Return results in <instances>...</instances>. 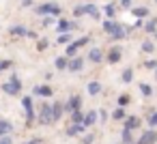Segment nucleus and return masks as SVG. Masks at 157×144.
Returning <instances> with one entry per match:
<instances>
[{
	"mask_svg": "<svg viewBox=\"0 0 157 144\" xmlns=\"http://www.w3.org/2000/svg\"><path fill=\"white\" fill-rule=\"evenodd\" d=\"M103 30L110 35V39L112 41H123V39H127V35H129V30L125 28V26H121L118 22H116V17H108V20H103Z\"/></svg>",
	"mask_w": 157,
	"mask_h": 144,
	"instance_id": "1",
	"label": "nucleus"
},
{
	"mask_svg": "<svg viewBox=\"0 0 157 144\" xmlns=\"http://www.w3.org/2000/svg\"><path fill=\"white\" fill-rule=\"evenodd\" d=\"M0 88H2L7 95H20V90H22V82H20V78H17L15 73H11V80L5 82Z\"/></svg>",
	"mask_w": 157,
	"mask_h": 144,
	"instance_id": "2",
	"label": "nucleus"
},
{
	"mask_svg": "<svg viewBox=\"0 0 157 144\" xmlns=\"http://www.w3.org/2000/svg\"><path fill=\"white\" fill-rule=\"evenodd\" d=\"M35 13L37 15H54V17H58L60 15V7L56 2H45V5H39L35 9Z\"/></svg>",
	"mask_w": 157,
	"mask_h": 144,
	"instance_id": "3",
	"label": "nucleus"
},
{
	"mask_svg": "<svg viewBox=\"0 0 157 144\" xmlns=\"http://www.w3.org/2000/svg\"><path fill=\"white\" fill-rule=\"evenodd\" d=\"M54 118H52V103H43L41 105V112H39V125H52Z\"/></svg>",
	"mask_w": 157,
	"mask_h": 144,
	"instance_id": "4",
	"label": "nucleus"
},
{
	"mask_svg": "<svg viewBox=\"0 0 157 144\" xmlns=\"http://www.w3.org/2000/svg\"><path fill=\"white\" fill-rule=\"evenodd\" d=\"M123 58V50L118 47V45H114V47H110V52L105 54V60L110 63V65H116L118 60Z\"/></svg>",
	"mask_w": 157,
	"mask_h": 144,
	"instance_id": "5",
	"label": "nucleus"
},
{
	"mask_svg": "<svg viewBox=\"0 0 157 144\" xmlns=\"http://www.w3.org/2000/svg\"><path fill=\"white\" fill-rule=\"evenodd\" d=\"M84 69V58H80V56H71V60H69V65H67V71H71V73H80Z\"/></svg>",
	"mask_w": 157,
	"mask_h": 144,
	"instance_id": "6",
	"label": "nucleus"
},
{
	"mask_svg": "<svg viewBox=\"0 0 157 144\" xmlns=\"http://www.w3.org/2000/svg\"><path fill=\"white\" fill-rule=\"evenodd\" d=\"M80 108H82V97H80V95H71V97H69V101L65 103V110H67V112L80 110Z\"/></svg>",
	"mask_w": 157,
	"mask_h": 144,
	"instance_id": "7",
	"label": "nucleus"
},
{
	"mask_svg": "<svg viewBox=\"0 0 157 144\" xmlns=\"http://www.w3.org/2000/svg\"><path fill=\"white\" fill-rule=\"evenodd\" d=\"M140 125H142V120H140L138 116H125V118H123V127H125V129H129V131L138 129Z\"/></svg>",
	"mask_w": 157,
	"mask_h": 144,
	"instance_id": "8",
	"label": "nucleus"
},
{
	"mask_svg": "<svg viewBox=\"0 0 157 144\" xmlns=\"http://www.w3.org/2000/svg\"><path fill=\"white\" fill-rule=\"evenodd\" d=\"M88 60H90V63H95V65H99V63H103V60H105V54H103L99 47H93V50L88 52Z\"/></svg>",
	"mask_w": 157,
	"mask_h": 144,
	"instance_id": "9",
	"label": "nucleus"
},
{
	"mask_svg": "<svg viewBox=\"0 0 157 144\" xmlns=\"http://www.w3.org/2000/svg\"><path fill=\"white\" fill-rule=\"evenodd\" d=\"M140 142H142V144H155V142H157V131L148 127V129H146V131L142 133V138H140Z\"/></svg>",
	"mask_w": 157,
	"mask_h": 144,
	"instance_id": "10",
	"label": "nucleus"
},
{
	"mask_svg": "<svg viewBox=\"0 0 157 144\" xmlns=\"http://www.w3.org/2000/svg\"><path fill=\"white\" fill-rule=\"evenodd\" d=\"M56 28H58V32H69V30H73V28H75V22L58 20V22H56Z\"/></svg>",
	"mask_w": 157,
	"mask_h": 144,
	"instance_id": "11",
	"label": "nucleus"
},
{
	"mask_svg": "<svg viewBox=\"0 0 157 144\" xmlns=\"http://www.w3.org/2000/svg\"><path fill=\"white\" fill-rule=\"evenodd\" d=\"M33 93H35V95H39V97H52V95H54V90H52L48 84H43V86H35V88H33Z\"/></svg>",
	"mask_w": 157,
	"mask_h": 144,
	"instance_id": "12",
	"label": "nucleus"
},
{
	"mask_svg": "<svg viewBox=\"0 0 157 144\" xmlns=\"http://www.w3.org/2000/svg\"><path fill=\"white\" fill-rule=\"evenodd\" d=\"M63 112H65V103H52V118H54V123L56 120H60V116H63Z\"/></svg>",
	"mask_w": 157,
	"mask_h": 144,
	"instance_id": "13",
	"label": "nucleus"
},
{
	"mask_svg": "<svg viewBox=\"0 0 157 144\" xmlns=\"http://www.w3.org/2000/svg\"><path fill=\"white\" fill-rule=\"evenodd\" d=\"M97 120H99V112H97V110H93V112L84 114V120H82V123H84V127H90V125H95Z\"/></svg>",
	"mask_w": 157,
	"mask_h": 144,
	"instance_id": "14",
	"label": "nucleus"
},
{
	"mask_svg": "<svg viewBox=\"0 0 157 144\" xmlns=\"http://www.w3.org/2000/svg\"><path fill=\"white\" fill-rule=\"evenodd\" d=\"M84 7V15H90L93 20H99L101 15H99V11H97V7L93 5V2H88V5H82Z\"/></svg>",
	"mask_w": 157,
	"mask_h": 144,
	"instance_id": "15",
	"label": "nucleus"
},
{
	"mask_svg": "<svg viewBox=\"0 0 157 144\" xmlns=\"http://www.w3.org/2000/svg\"><path fill=\"white\" fill-rule=\"evenodd\" d=\"M131 13H133V17L142 20V17L148 15V7H131Z\"/></svg>",
	"mask_w": 157,
	"mask_h": 144,
	"instance_id": "16",
	"label": "nucleus"
},
{
	"mask_svg": "<svg viewBox=\"0 0 157 144\" xmlns=\"http://www.w3.org/2000/svg\"><path fill=\"white\" fill-rule=\"evenodd\" d=\"M86 93H88V95H93V97H95V95H99V93H101V84H99V82H95V80H93V82H88Z\"/></svg>",
	"mask_w": 157,
	"mask_h": 144,
	"instance_id": "17",
	"label": "nucleus"
},
{
	"mask_svg": "<svg viewBox=\"0 0 157 144\" xmlns=\"http://www.w3.org/2000/svg\"><path fill=\"white\" fill-rule=\"evenodd\" d=\"M54 65H56V69H58V71H67V65H69V58H67V56H58V58L54 60Z\"/></svg>",
	"mask_w": 157,
	"mask_h": 144,
	"instance_id": "18",
	"label": "nucleus"
},
{
	"mask_svg": "<svg viewBox=\"0 0 157 144\" xmlns=\"http://www.w3.org/2000/svg\"><path fill=\"white\" fill-rule=\"evenodd\" d=\"M78 50H80V45H78L75 41H71V43H67V52H65V56H67V58H71V56H75V54H78Z\"/></svg>",
	"mask_w": 157,
	"mask_h": 144,
	"instance_id": "19",
	"label": "nucleus"
},
{
	"mask_svg": "<svg viewBox=\"0 0 157 144\" xmlns=\"http://www.w3.org/2000/svg\"><path fill=\"white\" fill-rule=\"evenodd\" d=\"M138 88H140V95H142V97H151V95H153V86H151V84L140 82V84H138Z\"/></svg>",
	"mask_w": 157,
	"mask_h": 144,
	"instance_id": "20",
	"label": "nucleus"
},
{
	"mask_svg": "<svg viewBox=\"0 0 157 144\" xmlns=\"http://www.w3.org/2000/svg\"><path fill=\"white\" fill-rule=\"evenodd\" d=\"M142 28H144V32H155V28H157V17H151L146 24H142Z\"/></svg>",
	"mask_w": 157,
	"mask_h": 144,
	"instance_id": "21",
	"label": "nucleus"
},
{
	"mask_svg": "<svg viewBox=\"0 0 157 144\" xmlns=\"http://www.w3.org/2000/svg\"><path fill=\"white\" fill-rule=\"evenodd\" d=\"M142 52H144V54H153V52H155V45H153L151 39H144V41H142Z\"/></svg>",
	"mask_w": 157,
	"mask_h": 144,
	"instance_id": "22",
	"label": "nucleus"
},
{
	"mask_svg": "<svg viewBox=\"0 0 157 144\" xmlns=\"http://www.w3.org/2000/svg\"><path fill=\"white\" fill-rule=\"evenodd\" d=\"M11 129H13V125H11V123H7V120H0V138H2V135H7Z\"/></svg>",
	"mask_w": 157,
	"mask_h": 144,
	"instance_id": "23",
	"label": "nucleus"
},
{
	"mask_svg": "<svg viewBox=\"0 0 157 144\" xmlns=\"http://www.w3.org/2000/svg\"><path fill=\"white\" fill-rule=\"evenodd\" d=\"M13 37H26V28L24 26H11V30H9Z\"/></svg>",
	"mask_w": 157,
	"mask_h": 144,
	"instance_id": "24",
	"label": "nucleus"
},
{
	"mask_svg": "<svg viewBox=\"0 0 157 144\" xmlns=\"http://www.w3.org/2000/svg\"><path fill=\"white\" fill-rule=\"evenodd\" d=\"M121 80H123L125 84H129V82L133 80V69H129V67H127V69H125V71L121 73Z\"/></svg>",
	"mask_w": 157,
	"mask_h": 144,
	"instance_id": "25",
	"label": "nucleus"
},
{
	"mask_svg": "<svg viewBox=\"0 0 157 144\" xmlns=\"http://www.w3.org/2000/svg\"><path fill=\"white\" fill-rule=\"evenodd\" d=\"M121 140H123V144H131V142H133V135H131V131L123 127V133H121Z\"/></svg>",
	"mask_w": 157,
	"mask_h": 144,
	"instance_id": "26",
	"label": "nucleus"
},
{
	"mask_svg": "<svg viewBox=\"0 0 157 144\" xmlns=\"http://www.w3.org/2000/svg\"><path fill=\"white\" fill-rule=\"evenodd\" d=\"M125 116H127V114H125V108H121V105L112 112V118H114V120H123Z\"/></svg>",
	"mask_w": 157,
	"mask_h": 144,
	"instance_id": "27",
	"label": "nucleus"
},
{
	"mask_svg": "<svg viewBox=\"0 0 157 144\" xmlns=\"http://www.w3.org/2000/svg\"><path fill=\"white\" fill-rule=\"evenodd\" d=\"M82 120H84L82 110H73V112H71V123H75V125H78V123H82Z\"/></svg>",
	"mask_w": 157,
	"mask_h": 144,
	"instance_id": "28",
	"label": "nucleus"
},
{
	"mask_svg": "<svg viewBox=\"0 0 157 144\" xmlns=\"http://www.w3.org/2000/svg\"><path fill=\"white\" fill-rule=\"evenodd\" d=\"M146 125H148L151 129H157V112H151V114H148V118H146Z\"/></svg>",
	"mask_w": 157,
	"mask_h": 144,
	"instance_id": "29",
	"label": "nucleus"
},
{
	"mask_svg": "<svg viewBox=\"0 0 157 144\" xmlns=\"http://www.w3.org/2000/svg\"><path fill=\"white\" fill-rule=\"evenodd\" d=\"M103 13L112 20V17H116V7H114V5H105V7H103Z\"/></svg>",
	"mask_w": 157,
	"mask_h": 144,
	"instance_id": "30",
	"label": "nucleus"
},
{
	"mask_svg": "<svg viewBox=\"0 0 157 144\" xmlns=\"http://www.w3.org/2000/svg\"><path fill=\"white\" fill-rule=\"evenodd\" d=\"M129 103H131V97H129L127 93H123V95L118 97V105H121V108H127Z\"/></svg>",
	"mask_w": 157,
	"mask_h": 144,
	"instance_id": "31",
	"label": "nucleus"
},
{
	"mask_svg": "<svg viewBox=\"0 0 157 144\" xmlns=\"http://www.w3.org/2000/svg\"><path fill=\"white\" fill-rule=\"evenodd\" d=\"M73 41V37L69 35V32H60V37H58V43H71Z\"/></svg>",
	"mask_w": 157,
	"mask_h": 144,
	"instance_id": "32",
	"label": "nucleus"
},
{
	"mask_svg": "<svg viewBox=\"0 0 157 144\" xmlns=\"http://www.w3.org/2000/svg\"><path fill=\"white\" fill-rule=\"evenodd\" d=\"M22 105H24L26 112H30V110H33V97H24V99H22Z\"/></svg>",
	"mask_w": 157,
	"mask_h": 144,
	"instance_id": "33",
	"label": "nucleus"
},
{
	"mask_svg": "<svg viewBox=\"0 0 157 144\" xmlns=\"http://www.w3.org/2000/svg\"><path fill=\"white\" fill-rule=\"evenodd\" d=\"M155 67H157V60H144V69H151V71H155Z\"/></svg>",
	"mask_w": 157,
	"mask_h": 144,
	"instance_id": "34",
	"label": "nucleus"
},
{
	"mask_svg": "<svg viewBox=\"0 0 157 144\" xmlns=\"http://www.w3.org/2000/svg\"><path fill=\"white\" fill-rule=\"evenodd\" d=\"M93 142H95V133H88L82 138V144H93Z\"/></svg>",
	"mask_w": 157,
	"mask_h": 144,
	"instance_id": "35",
	"label": "nucleus"
},
{
	"mask_svg": "<svg viewBox=\"0 0 157 144\" xmlns=\"http://www.w3.org/2000/svg\"><path fill=\"white\" fill-rule=\"evenodd\" d=\"M13 67V63L11 60H0V71H5V69H11Z\"/></svg>",
	"mask_w": 157,
	"mask_h": 144,
	"instance_id": "36",
	"label": "nucleus"
},
{
	"mask_svg": "<svg viewBox=\"0 0 157 144\" xmlns=\"http://www.w3.org/2000/svg\"><path fill=\"white\" fill-rule=\"evenodd\" d=\"M73 15H75V17H82V15H84V7H82V5H78V7L73 9Z\"/></svg>",
	"mask_w": 157,
	"mask_h": 144,
	"instance_id": "37",
	"label": "nucleus"
},
{
	"mask_svg": "<svg viewBox=\"0 0 157 144\" xmlns=\"http://www.w3.org/2000/svg\"><path fill=\"white\" fill-rule=\"evenodd\" d=\"M56 20H54V15H45V20H43V26H52Z\"/></svg>",
	"mask_w": 157,
	"mask_h": 144,
	"instance_id": "38",
	"label": "nucleus"
},
{
	"mask_svg": "<svg viewBox=\"0 0 157 144\" xmlns=\"http://www.w3.org/2000/svg\"><path fill=\"white\" fill-rule=\"evenodd\" d=\"M88 41H90V37H82V39H78V41H75V43H78V45H80V47H82V45H86V43H88Z\"/></svg>",
	"mask_w": 157,
	"mask_h": 144,
	"instance_id": "39",
	"label": "nucleus"
},
{
	"mask_svg": "<svg viewBox=\"0 0 157 144\" xmlns=\"http://www.w3.org/2000/svg\"><path fill=\"white\" fill-rule=\"evenodd\" d=\"M0 144H13V140L9 135H2V138H0Z\"/></svg>",
	"mask_w": 157,
	"mask_h": 144,
	"instance_id": "40",
	"label": "nucleus"
},
{
	"mask_svg": "<svg viewBox=\"0 0 157 144\" xmlns=\"http://www.w3.org/2000/svg\"><path fill=\"white\" fill-rule=\"evenodd\" d=\"M37 47H39V52H41V50H45V47H48V41H45V39H41V41L37 43Z\"/></svg>",
	"mask_w": 157,
	"mask_h": 144,
	"instance_id": "41",
	"label": "nucleus"
},
{
	"mask_svg": "<svg viewBox=\"0 0 157 144\" xmlns=\"http://www.w3.org/2000/svg\"><path fill=\"white\" fill-rule=\"evenodd\" d=\"M121 7L123 9H131V0H121Z\"/></svg>",
	"mask_w": 157,
	"mask_h": 144,
	"instance_id": "42",
	"label": "nucleus"
},
{
	"mask_svg": "<svg viewBox=\"0 0 157 144\" xmlns=\"http://www.w3.org/2000/svg\"><path fill=\"white\" fill-rule=\"evenodd\" d=\"M26 144H43V138H33V140L26 142Z\"/></svg>",
	"mask_w": 157,
	"mask_h": 144,
	"instance_id": "43",
	"label": "nucleus"
},
{
	"mask_svg": "<svg viewBox=\"0 0 157 144\" xmlns=\"http://www.w3.org/2000/svg\"><path fill=\"white\" fill-rule=\"evenodd\" d=\"M26 37H28V39H37V32H33V30H26Z\"/></svg>",
	"mask_w": 157,
	"mask_h": 144,
	"instance_id": "44",
	"label": "nucleus"
},
{
	"mask_svg": "<svg viewBox=\"0 0 157 144\" xmlns=\"http://www.w3.org/2000/svg\"><path fill=\"white\" fill-rule=\"evenodd\" d=\"M105 118H108V114L101 110V112H99V120H101V123H105Z\"/></svg>",
	"mask_w": 157,
	"mask_h": 144,
	"instance_id": "45",
	"label": "nucleus"
},
{
	"mask_svg": "<svg viewBox=\"0 0 157 144\" xmlns=\"http://www.w3.org/2000/svg\"><path fill=\"white\" fill-rule=\"evenodd\" d=\"M22 7H33V0H24V2H22Z\"/></svg>",
	"mask_w": 157,
	"mask_h": 144,
	"instance_id": "46",
	"label": "nucleus"
},
{
	"mask_svg": "<svg viewBox=\"0 0 157 144\" xmlns=\"http://www.w3.org/2000/svg\"><path fill=\"white\" fill-rule=\"evenodd\" d=\"M131 144H142V142H140V140H138V142H131Z\"/></svg>",
	"mask_w": 157,
	"mask_h": 144,
	"instance_id": "47",
	"label": "nucleus"
},
{
	"mask_svg": "<svg viewBox=\"0 0 157 144\" xmlns=\"http://www.w3.org/2000/svg\"><path fill=\"white\" fill-rule=\"evenodd\" d=\"M155 80H157V67H155Z\"/></svg>",
	"mask_w": 157,
	"mask_h": 144,
	"instance_id": "48",
	"label": "nucleus"
},
{
	"mask_svg": "<svg viewBox=\"0 0 157 144\" xmlns=\"http://www.w3.org/2000/svg\"><path fill=\"white\" fill-rule=\"evenodd\" d=\"M155 39H157V32H155Z\"/></svg>",
	"mask_w": 157,
	"mask_h": 144,
	"instance_id": "49",
	"label": "nucleus"
}]
</instances>
